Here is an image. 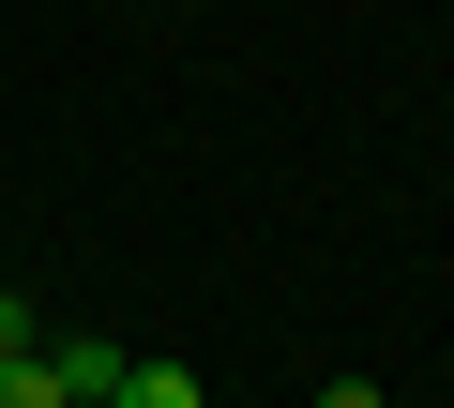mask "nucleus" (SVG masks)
<instances>
[{
	"label": "nucleus",
	"instance_id": "obj_1",
	"mask_svg": "<svg viewBox=\"0 0 454 408\" xmlns=\"http://www.w3.org/2000/svg\"><path fill=\"white\" fill-rule=\"evenodd\" d=\"M46 363H61V393H76V408H106V393H121V348H106V333H46Z\"/></svg>",
	"mask_w": 454,
	"mask_h": 408
},
{
	"label": "nucleus",
	"instance_id": "obj_2",
	"mask_svg": "<svg viewBox=\"0 0 454 408\" xmlns=\"http://www.w3.org/2000/svg\"><path fill=\"white\" fill-rule=\"evenodd\" d=\"M106 408H212V393H197L182 363H121V393H106Z\"/></svg>",
	"mask_w": 454,
	"mask_h": 408
},
{
	"label": "nucleus",
	"instance_id": "obj_3",
	"mask_svg": "<svg viewBox=\"0 0 454 408\" xmlns=\"http://www.w3.org/2000/svg\"><path fill=\"white\" fill-rule=\"evenodd\" d=\"M0 408H76V393H61V363L31 348V363H0Z\"/></svg>",
	"mask_w": 454,
	"mask_h": 408
},
{
	"label": "nucleus",
	"instance_id": "obj_4",
	"mask_svg": "<svg viewBox=\"0 0 454 408\" xmlns=\"http://www.w3.org/2000/svg\"><path fill=\"white\" fill-rule=\"evenodd\" d=\"M31 348H46V318H31L16 288H0V363H31Z\"/></svg>",
	"mask_w": 454,
	"mask_h": 408
},
{
	"label": "nucleus",
	"instance_id": "obj_5",
	"mask_svg": "<svg viewBox=\"0 0 454 408\" xmlns=\"http://www.w3.org/2000/svg\"><path fill=\"white\" fill-rule=\"evenodd\" d=\"M318 408H379V378H333V393H318Z\"/></svg>",
	"mask_w": 454,
	"mask_h": 408
}]
</instances>
